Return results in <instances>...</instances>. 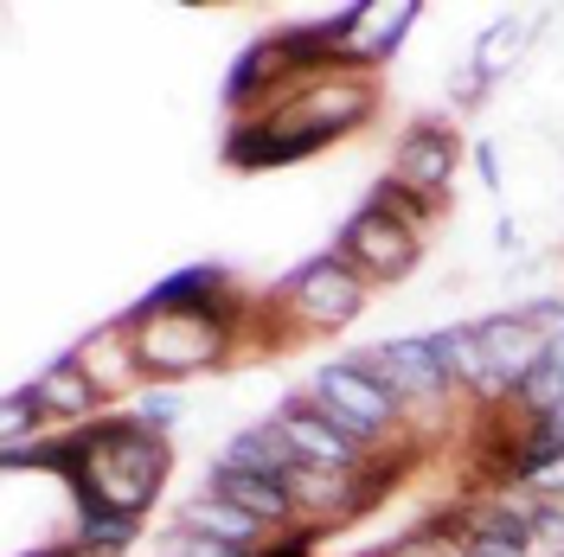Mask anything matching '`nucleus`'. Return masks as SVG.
<instances>
[{"instance_id": "f3484780", "label": "nucleus", "mask_w": 564, "mask_h": 557, "mask_svg": "<svg viewBox=\"0 0 564 557\" xmlns=\"http://www.w3.org/2000/svg\"><path fill=\"white\" fill-rule=\"evenodd\" d=\"M77 359L90 365V379L104 384V391H148V379H141V359L135 347H129V334L109 320V327H97L84 347H77Z\"/></svg>"}, {"instance_id": "7c9ffc66", "label": "nucleus", "mask_w": 564, "mask_h": 557, "mask_svg": "<svg viewBox=\"0 0 564 557\" xmlns=\"http://www.w3.org/2000/svg\"><path fill=\"white\" fill-rule=\"evenodd\" d=\"M456 557H527V551H507V545H481V538H462Z\"/></svg>"}, {"instance_id": "4468645a", "label": "nucleus", "mask_w": 564, "mask_h": 557, "mask_svg": "<svg viewBox=\"0 0 564 557\" xmlns=\"http://www.w3.org/2000/svg\"><path fill=\"white\" fill-rule=\"evenodd\" d=\"M417 20H423L417 0H366V7H359V33H352L347 58L359 70H386L391 52L411 39V26H417Z\"/></svg>"}, {"instance_id": "f257e3e1", "label": "nucleus", "mask_w": 564, "mask_h": 557, "mask_svg": "<svg viewBox=\"0 0 564 557\" xmlns=\"http://www.w3.org/2000/svg\"><path fill=\"white\" fill-rule=\"evenodd\" d=\"M245 320L250 302L238 288L218 295V302H193V308H141L135 302L129 314H116V327L129 334L148 384H186L206 379V372H225L245 347Z\"/></svg>"}, {"instance_id": "c85d7f7f", "label": "nucleus", "mask_w": 564, "mask_h": 557, "mask_svg": "<svg viewBox=\"0 0 564 557\" xmlns=\"http://www.w3.org/2000/svg\"><path fill=\"white\" fill-rule=\"evenodd\" d=\"M475 167H481V186L500 193V154H494V141H475Z\"/></svg>"}, {"instance_id": "4be33fe9", "label": "nucleus", "mask_w": 564, "mask_h": 557, "mask_svg": "<svg viewBox=\"0 0 564 557\" xmlns=\"http://www.w3.org/2000/svg\"><path fill=\"white\" fill-rule=\"evenodd\" d=\"M558 404H564V340H545L539 365H532L527 384L513 391V411H520V417H545V411H558Z\"/></svg>"}, {"instance_id": "412c9836", "label": "nucleus", "mask_w": 564, "mask_h": 557, "mask_svg": "<svg viewBox=\"0 0 564 557\" xmlns=\"http://www.w3.org/2000/svg\"><path fill=\"white\" fill-rule=\"evenodd\" d=\"M70 538H77L90 557H122L141 538V520L135 513H116V506H77Z\"/></svg>"}, {"instance_id": "2eb2a0df", "label": "nucleus", "mask_w": 564, "mask_h": 557, "mask_svg": "<svg viewBox=\"0 0 564 557\" xmlns=\"http://www.w3.org/2000/svg\"><path fill=\"white\" fill-rule=\"evenodd\" d=\"M180 532H199V538H218V545H238V551H263L270 545V525L250 520L245 506H231V500H218V493H193L186 506H180Z\"/></svg>"}, {"instance_id": "39448f33", "label": "nucleus", "mask_w": 564, "mask_h": 557, "mask_svg": "<svg viewBox=\"0 0 564 557\" xmlns=\"http://www.w3.org/2000/svg\"><path fill=\"white\" fill-rule=\"evenodd\" d=\"M308 391L321 397V411L340 423L347 436H359L366 449H391V443L411 429L404 404H398L386 384L366 372V365H352V359H334V365H321L315 379H308Z\"/></svg>"}, {"instance_id": "dca6fc26", "label": "nucleus", "mask_w": 564, "mask_h": 557, "mask_svg": "<svg viewBox=\"0 0 564 557\" xmlns=\"http://www.w3.org/2000/svg\"><path fill=\"white\" fill-rule=\"evenodd\" d=\"M212 461H218V468H245V474H270V481H282V488H289V474L302 468V461H295V449L282 443L270 423H250V429H238V436L212 455Z\"/></svg>"}, {"instance_id": "2f4dec72", "label": "nucleus", "mask_w": 564, "mask_h": 557, "mask_svg": "<svg viewBox=\"0 0 564 557\" xmlns=\"http://www.w3.org/2000/svg\"><path fill=\"white\" fill-rule=\"evenodd\" d=\"M552 557H564V551H552Z\"/></svg>"}, {"instance_id": "bb28decb", "label": "nucleus", "mask_w": 564, "mask_h": 557, "mask_svg": "<svg viewBox=\"0 0 564 557\" xmlns=\"http://www.w3.org/2000/svg\"><path fill=\"white\" fill-rule=\"evenodd\" d=\"M520 314H527L545 340H564V302L558 295H532V302H520Z\"/></svg>"}, {"instance_id": "6ab92c4d", "label": "nucleus", "mask_w": 564, "mask_h": 557, "mask_svg": "<svg viewBox=\"0 0 564 557\" xmlns=\"http://www.w3.org/2000/svg\"><path fill=\"white\" fill-rule=\"evenodd\" d=\"M539 20H545V13H513V20H494L488 33L475 39V58H468V65L488 70L494 84H500L507 70L520 65V52H527L532 39H539Z\"/></svg>"}, {"instance_id": "a211bd4d", "label": "nucleus", "mask_w": 564, "mask_h": 557, "mask_svg": "<svg viewBox=\"0 0 564 557\" xmlns=\"http://www.w3.org/2000/svg\"><path fill=\"white\" fill-rule=\"evenodd\" d=\"M238 282L225 263H186L174 276H161L148 295H141V308H193V302H218V295H231Z\"/></svg>"}, {"instance_id": "ddd939ff", "label": "nucleus", "mask_w": 564, "mask_h": 557, "mask_svg": "<svg viewBox=\"0 0 564 557\" xmlns=\"http://www.w3.org/2000/svg\"><path fill=\"white\" fill-rule=\"evenodd\" d=\"M206 488L218 500H231V506H245L250 520H263L270 532H289V525H302V506H295V493L270 481V474H245V468H206Z\"/></svg>"}, {"instance_id": "aec40b11", "label": "nucleus", "mask_w": 564, "mask_h": 557, "mask_svg": "<svg viewBox=\"0 0 564 557\" xmlns=\"http://www.w3.org/2000/svg\"><path fill=\"white\" fill-rule=\"evenodd\" d=\"M359 206L386 211L391 225H404V231H417V238H430V231H436V218H443V206H436V199H423V193H411L404 179H391V174H379V179H372Z\"/></svg>"}, {"instance_id": "cd10ccee", "label": "nucleus", "mask_w": 564, "mask_h": 557, "mask_svg": "<svg viewBox=\"0 0 564 557\" xmlns=\"http://www.w3.org/2000/svg\"><path fill=\"white\" fill-rule=\"evenodd\" d=\"M488 90H494V77L488 70H475V65H462V77H449V103L456 109H475Z\"/></svg>"}, {"instance_id": "6e6552de", "label": "nucleus", "mask_w": 564, "mask_h": 557, "mask_svg": "<svg viewBox=\"0 0 564 557\" xmlns=\"http://www.w3.org/2000/svg\"><path fill=\"white\" fill-rule=\"evenodd\" d=\"M462 154H468L462 129H449L443 116H411L404 135L391 141V179H404L411 193L436 199V206H449V199H456Z\"/></svg>"}, {"instance_id": "393cba45", "label": "nucleus", "mask_w": 564, "mask_h": 557, "mask_svg": "<svg viewBox=\"0 0 564 557\" xmlns=\"http://www.w3.org/2000/svg\"><path fill=\"white\" fill-rule=\"evenodd\" d=\"M161 557H257V551H238V545H218V538H199V532H167L161 545H154Z\"/></svg>"}, {"instance_id": "c756f323", "label": "nucleus", "mask_w": 564, "mask_h": 557, "mask_svg": "<svg viewBox=\"0 0 564 557\" xmlns=\"http://www.w3.org/2000/svg\"><path fill=\"white\" fill-rule=\"evenodd\" d=\"M20 557H90V551H84V545H77V538L65 532V538H52V545H33V551H20Z\"/></svg>"}, {"instance_id": "423d86ee", "label": "nucleus", "mask_w": 564, "mask_h": 557, "mask_svg": "<svg viewBox=\"0 0 564 557\" xmlns=\"http://www.w3.org/2000/svg\"><path fill=\"white\" fill-rule=\"evenodd\" d=\"M379 103H386V90H379L372 70H321V77L295 84V90H289L282 103H270V109L289 116L295 129H315V135H327V141H347L379 116ZM257 116H263V109H257Z\"/></svg>"}, {"instance_id": "b1692460", "label": "nucleus", "mask_w": 564, "mask_h": 557, "mask_svg": "<svg viewBox=\"0 0 564 557\" xmlns=\"http://www.w3.org/2000/svg\"><path fill=\"white\" fill-rule=\"evenodd\" d=\"M129 417L148 423V429H167V423H180V391L174 384H148V391H135Z\"/></svg>"}, {"instance_id": "a878e982", "label": "nucleus", "mask_w": 564, "mask_h": 557, "mask_svg": "<svg viewBox=\"0 0 564 557\" xmlns=\"http://www.w3.org/2000/svg\"><path fill=\"white\" fill-rule=\"evenodd\" d=\"M321 538H327V525H289V532H270V545L257 557H315L321 551Z\"/></svg>"}, {"instance_id": "20e7f679", "label": "nucleus", "mask_w": 564, "mask_h": 557, "mask_svg": "<svg viewBox=\"0 0 564 557\" xmlns=\"http://www.w3.org/2000/svg\"><path fill=\"white\" fill-rule=\"evenodd\" d=\"M366 288H372V282H366L347 256H340V250L327 244V250H315L295 276L282 282L270 302L289 314V327H295V334H340V327H352V320H359V308H366Z\"/></svg>"}, {"instance_id": "f8f14e48", "label": "nucleus", "mask_w": 564, "mask_h": 557, "mask_svg": "<svg viewBox=\"0 0 564 557\" xmlns=\"http://www.w3.org/2000/svg\"><path fill=\"white\" fill-rule=\"evenodd\" d=\"M475 334H481V352H488L494 379H500V391L513 397L520 384H527V372L539 365V352H545V334L532 327L527 314H494V320H475Z\"/></svg>"}, {"instance_id": "9d476101", "label": "nucleus", "mask_w": 564, "mask_h": 557, "mask_svg": "<svg viewBox=\"0 0 564 557\" xmlns=\"http://www.w3.org/2000/svg\"><path fill=\"white\" fill-rule=\"evenodd\" d=\"M321 148H334V141L315 135V129H295V122L276 116V109H263V116L231 122L218 154H225L231 174H276V167H295V161H308V154H321Z\"/></svg>"}, {"instance_id": "7ed1b4c3", "label": "nucleus", "mask_w": 564, "mask_h": 557, "mask_svg": "<svg viewBox=\"0 0 564 557\" xmlns=\"http://www.w3.org/2000/svg\"><path fill=\"white\" fill-rule=\"evenodd\" d=\"M347 359H352V365H366V372L386 384L398 404H404V417L423 423V429L462 411V391H456V379L443 372V359H436V347H430V334H411V340H379V347H352Z\"/></svg>"}, {"instance_id": "f03ea898", "label": "nucleus", "mask_w": 564, "mask_h": 557, "mask_svg": "<svg viewBox=\"0 0 564 557\" xmlns=\"http://www.w3.org/2000/svg\"><path fill=\"white\" fill-rule=\"evenodd\" d=\"M77 429H84V474H77L70 500L77 506H116V513H135L141 520L161 500L167 474H174L167 429H148L129 411H109V417L77 423Z\"/></svg>"}, {"instance_id": "0eeeda50", "label": "nucleus", "mask_w": 564, "mask_h": 557, "mask_svg": "<svg viewBox=\"0 0 564 557\" xmlns=\"http://www.w3.org/2000/svg\"><path fill=\"white\" fill-rule=\"evenodd\" d=\"M263 423H270L282 443L295 449V461H308V468H327V474H359V468L372 461V449H366L359 436H347L340 423L321 411L315 391H289Z\"/></svg>"}, {"instance_id": "9b49d317", "label": "nucleus", "mask_w": 564, "mask_h": 557, "mask_svg": "<svg viewBox=\"0 0 564 557\" xmlns=\"http://www.w3.org/2000/svg\"><path fill=\"white\" fill-rule=\"evenodd\" d=\"M26 391L39 397V411L52 423H65V429H77V423H97V417H109L104 404H109V391L97 379H90V365L77 359V347L70 352H58L39 379H26Z\"/></svg>"}, {"instance_id": "5701e85b", "label": "nucleus", "mask_w": 564, "mask_h": 557, "mask_svg": "<svg viewBox=\"0 0 564 557\" xmlns=\"http://www.w3.org/2000/svg\"><path fill=\"white\" fill-rule=\"evenodd\" d=\"M45 423L52 417L39 411V397L26 391V384H13L7 404H0V449H26V443H39V436H52Z\"/></svg>"}, {"instance_id": "1a4fd4ad", "label": "nucleus", "mask_w": 564, "mask_h": 557, "mask_svg": "<svg viewBox=\"0 0 564 557\" xmlns=\"http://www.w3.org/2000/svg\"><path fill=\"white\" fill-rule=\"evenodd\" d=\"M334 250H340L352 270L372 282V288H386V282H404L411 270H417L423 238H417V231H404V225H391L386 211L352 206L347 225H340V238H334Z\"/></svg>"}]
</instances>
